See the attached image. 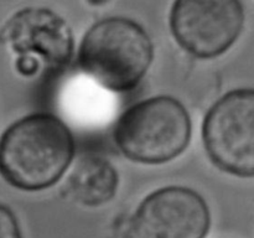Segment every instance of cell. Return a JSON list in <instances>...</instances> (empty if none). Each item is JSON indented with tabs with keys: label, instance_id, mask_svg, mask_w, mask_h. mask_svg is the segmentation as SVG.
Instances as JSON below:
<instances>
[{
	"label": "cell",
	"instance_id": "obj_1",
	"mask_svg": "<svg viewBox=\"0 0 254 238\" xmlns=\"http://www.w3.org/2000/svg\"><path fill=\"white\" fill-rule=\"evenodd\" d=\"M76 154V140L61 118L47 112L27 114L0 136V176L25 192L56 185Z\"/></svg>",
	"mask_w": 254,
	"mask_h": 238
},
{
	"label": "cell",
	"instance_id": "obj_2",
	"mask_svg": "<svg viewBox=\"0 0 254 238\" xmlns=\"http://www.w3.org/2000/svg\"><path fill=\"white\" fill-rule=\"evenodd\" d=\"M153 60L154 44L145 27L121 15L94 22L82 37L77 54L83 73L118 93L135 88Z\"/></svg>",
	"mask_w": 254,
	"mask_h": 238
},
{
	"label": "cell",
	"instance_id": "obj_3",
	"mask_svg": "<svg viewBox=\"0 0 254 238\" xmlns=\"http://www.w3.org/2000/svg\"><path fill=\"white\" fill-rule=\"evenodd\" d=\"M192 123L186 107L171 96H155L129 107L117 120L114 141L126 158L160 165L180 156L189 146Z\"/></svg>",
	"mask_w": 254,
	"mask_h": 238
},
{
	"label": "cell",
	"instance_id": "obj_4",
	"mask_svg": "<svg viewBox=\"0 0 254 238\" xmlns=\"http://www.w3.org/2000/svg\"><path fill=\"white\" fill-rule=\"evenodd\" d=\"M211 225L210 206L200 192L170 185L146 195L117 238H206Z\"/></svg>",
	"mask_w": 254,
	"mask_h": 238
},
{
	"label": "cell",
	"instance_id": "obj_5",
	"mask_svg": "<svg viewBox=\"0 0 254 238\" xmlns=\"http://www.w3.org/2000/svg\"><path fill=\"white\" fill-rule=\"evenodd\" d=\"M202 140L216 168L237 178H253V88L232 89L208 109L202 123Z\"/></svg>",
	"mask_w": 254,
	"mask_h": 238
},
{
	"label": "cell",
	"instance_id": "obj_6",
	"mask_svg": "<svg viewBox=\"0 0 254 238\" xmlns=\"http://www.w3.org/2000/svg\"><path fill=\"white\" fill-rule=\"evenodd\" d=\"M242 0H174L169 26L179 46L197 59L221 56L245 27Z\"/></svg>",
	"mask_w": 254,
	"mask_h": 238
},
{
	"label": "cell",
	"instance_id": "obj_7",
	"mask_svg": "<svg viewBox=\"0 0 254 238\" xmlns=\"http://www.w3.org/2000/svg\"><path fill=\"white\" fill-rule=\"evenodd\" d=\"M0 42L17 56L37 59L47 71L64 69L74 51L68 22L46 6H25L15 11L0 29Z\"/></svg>",
	"mask_w": 254,
	"mask_h": 238
},
{
	"label": "cell",
	"instance_id": "obj_8",
	"mask_svg": "<svg viewBox=\"0 0 254 238\" xmlns=\"http://www.w3.org/2000/svg\"><path fill=\"white\" fill-rule=\"evenodd\" d=\"M118 186V171L111 161L96 154H84L76 161L64 191L73 202L93 208L111 202Z\"/></svg>",
	"mask_w": 254,
	"mask_h": 238
},
{
	"label": "cell",
	"instance_id": "obj_9",
	"mask_svg": "<svg viewBox=\"0 0 254 238\" xmlns=\"http://www.w3.org/2000/svg\"><path fill=\"white\" fill-rule=\"evenodd\" d=\"M0 238H24L16 213L2 202H0Z\"/></svg>",
	"mask_w": 254,
	"mask_h": 238
},
{
	"label": "cell",
	"instance_id": "obj_10",
	"mask_svg": "<svg viewBox=\"0 0 254 238\" xmlns=\"http://www.w3.org/2000/svg\"><path fill=\"white\" fill-rule=\"evenodd\" d=\"M15 68L21 76L31 77L37 73L40 68H42L41 63L35 57L29 56V55H19L15 61Z\"/></svg>",
	"mask_w": 254,
	"mask_h": 238
},
{
	"label": "cell",
	"instance_id": "obj_11",
	"mask_svg": "<svg viewBox=\"0 0 254 238\" xmlns=\"http://www.w3.org/2000/svg\"><path fill=\"white\" fill-rule=\"evenodd\" d=\"M107 1H108V0H88L89 4H92V5H102Z\"/></svg>",
	"mask_w": 254,
	"mask_h": 238
}]
</instances>
